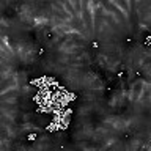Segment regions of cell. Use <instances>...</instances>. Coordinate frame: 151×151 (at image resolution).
I'll return each mask as SVG.
<instances>
[{"instance_id":"cell-1","label":"cell","mask_w":151,"mask_h":151,"mask_svg":"<svg viewBox=\"0 0 151 151\" xmlns=\"http://www.w3.org/2000/svg\"><path fill=\"white\" fill-rule=\"evenodd\" d=\"M2 82H3V77H0V85H2Z\"/></svg>"}]
</instances>
